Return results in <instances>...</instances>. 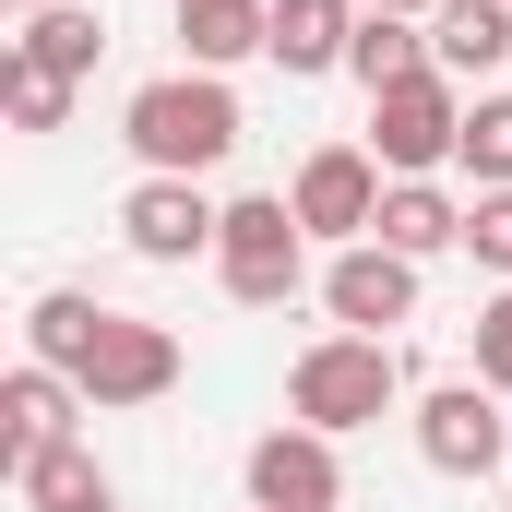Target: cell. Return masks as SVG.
Segmentation results:
<instances>
[{"label": "cell", "instance_id": "277c9868", "mask_svg": "<svg viewBox=\"0 0 512 512\" xmlns=\"http://www.w3.org/2000/svg\"><path fill=\"white\" fill-rule=\"evenodd\" d=\"M215 274H227L239 310H286L298 274H310V227H298V203H286V191H239V203H227V239H215Z\"/></svg>", "mask_w": 512, "mask_h": 512}, {"label": "cell", "instance_id": "7a4b0ae2", "mask_svg": "<svg viewBox=\"0 0 512 512\" xmlns=\"http://www.w3.org/2000/svg\"><path fill=\"white\" fill-rule=\"evenodd\" d=\"M120 143L143 155V179H203V167H227L251 143V120H239L227 72H155V84H131Z\"/></svg>", "mask_w": 512, "mask_h": 512}, {"label": "cell", "instance_id": "30bf717a", "mask_svg": "<svg viewBox=\"0 0 512 512\" xmlns=\"http://www.w3.org/2000/svg\"><path fill=\"white\" fill-rule=\"evenodd\" d=\"M120 239L143 262H203L215 239H227V203H203V179H143L120 203Z\"/></svg>", "mask_w": 512, "mask_h": 512}, {"label": "cell", "instance_id": "d6986e66", "mask_svg": "<svg viewBox=\"0 0 512 512\" xmlns=\"http://www.w3.org/2000/svg\"><path fill=\"white\" fill-rule=\"evenodd\" d=\"M453 167H477V191H512V96H465V143Z\"/></svg>", "mask_w": 512, "mask_h": 512}, {"label": "cell", "instance_id": "5bb4252c", "mask_svg": "<svg viewBox=\"0 0 512 512\" xmlns=\"http://www.w3.org/2000/svg\"><path fill=\"white\" fill-rule=\"evenodd\" d=\"M179 48H191V72L274 60V0H179Z\"/></svg>", "mask_w": 512, "mask_h": 512}, {"label": "cell", "instance_id": "3957f363", "mask_svg": "<svg viewBox=\"0 0 512 512\" xmlns=\"http://www.w3.org/2000/svg\"><path fill=\"white\" fill-rule=\"evenodd\" d=\"M393 405H405L393 334H322V346H298V370H286V417L322 429V441L370 429V417H393Z\"/></svg>", "mask_w": 512, "mask_h": 512}, {"label": "cell", "instance_id": "ac0fdd59", "mask_svg": "<svg viewBox=\"0 0 512 512\" xmlns=\"http://www.w3.org/2000/svg\"><path fill=\"white\" fill-rule=\"evenodd\" d=\"M346 72H358L370 96H393L405 72H429V24H405V12H370V24H358V48H346Z\"/></svg>", "mask_w": 512, "mask_h": 512}, {"label": "cell", "instance_id": "9c48e42d", "mask_svg": "<svg viewBox=\"0 0 512 512\" xmlns=\"http://www.w3.org/2000/svg\"><path fill=\"white\" fill-rule=\"evenodd\" d=\"M322 310H334L346 334H393V322H417V262L382 251V239L334 251V262H322Z\"/></svg>", "mask_w": 512, "mask_h": 512}, {"label": "cell", "instance_id": "ba28073f", "mask_svg": "<svg viewBox=\"0 0 512 512\" xmlns=\"http://www.w3.org/2000/svg\"><path fill=\"white\" fill-rule=\"evenodd\" d=\"M239 489H251V512H346V465H334V441L322 429H262L251 465H239Z\"/></svg>", "mask_w": 512, "mask_h": 512}, {"label": "cell", "instance_id": "7c38bea8", "mask_svg": "<svg viewBox=\"0 0 512 512\" xmlns=\"http://www.w3.org/2000/svg\"><path fill=\"white\" fill-rule=\"evenodd\" d=\"M0 417H12V441H0V465H24V453H48V441H72V417H84V382H60L48 358H24V370L0 382Z\"/></svg>", "mask_w": 512, "mask_h": 512}, {"label": "cell", "instance_id": "6da1fadb", "mask_svg": "<svg viewBox=\"0 0 512 512\" xmlns=\"http://www.w3.org/2000/svg\"><path fill=\"white\" fill-rule=\"evenodd\" d=\"M24 358H48L60 382H84V405H155V393H179V334L131 322V310L84 298V286H48L24 310Z\"/></svg>", "mask_w": 512, "mask_h": 512}, {"label": "cell", "instance_id": "44dd1931", "mask_svg": "<svg viewBox=\"0 0 512 512\" xmlns=\"http://www.w3.org/2000/svg\"><path fill=\"white\" fill-rule=\"evenodd\" d=\"M465 251L512 286V191H477V203H465Z\"/></svg>", "mask_w": 512, "mask_h": 512}, {"label": "cell", "instance_id": "9a60e30c", "mask_svg": "<svg viewBox=\"0 0 512 512\" xmlns=\"http://www.w3.org/2000/svg\"><path fill=\"white\" fill-rule=\"evenodd\" d=\"M382 251H405V262H429V251H465V203L441 191V179H393L382 191V227H370Z\"/></svg>", "mask_w": 512, "mask_h": 512}, {"label": "cell", "instance_id": "d4e9b609", "mask_svg": "<svg viewBox=\"0 0 512 512\" xmlns=\"http://www.w3.org/2000/svg\"><path fill=\"white\" fill-rule=\"evenodd\" d=\"M84 512H120V501H84Z\"/></svg>", "mask_w": 512, "mask_h": 512}, {"label": "cell", "instance_id": "7402d4cb", "mask_svg": "<svg viewBox=\"0 0 512 512\" xmlns=\"http://www.w3.org/2000/svg\"><path fill=\"white\" fill-rule=\"evenodd\" d=\"M477 382H489V393H512V286L477 310Z\"/></svg>", "mask_w": 512, "mask_h": 512}, {"label": "cell", "instance_id": "8fae6325", "mask_svg": "<svg viewBox=\"0 0 512 512\" xmlns=\"http://www.w3.org/2000/svg\"><path fill=\"white\" fill-rule=\"evenodd\" d=\"M501 60H512V0H441V12H429V72L489 84Z\"/></svg>", "mask_w": 512, "mask_h": 512}, {"label": "cell", "instance_id": "52a82bcc", "mask_svg": "<svg viewBox=\"0 0 512 512\" xmlns=\"http://www.w3.org/2000/svg\"><path fill=\"white\" fill-rule=\"evenodd\" d=\"M382 155L370 143H322V155H298V179H286V203H298V227L310 239H334V251H358L370 227H382Z\"/></svg>", "mask_w": 512, "mask_h": 512}, {"label": "cell", "instance_id": "2e32d148", "mask_svg": "<svg viewBox=\"0 0 512 512\" xmlns=\"http://www.w3.org/2000/svg\"><path fill=\"white\" fill-rule=\"evenodd\" d=\"M96 48H108V24H96L84 0H48V12H24V36H12V60H36V72H60V84H84Z\"/></svg>", "mask_w": 512, "mask_h": 512}, {"label": "cell", "instance_id": "5b68a950", "mask_svg": "<svg viewBox=\"0 0 512 512\" xmlns=\"http://www.w3.org/2000/svg\"><path fill=\"white\" fill-rule=\"evenodd\" d=\"M453 143H465V84H453V72H405L393 96H370V155H382V179L453 167Z\"/></svg>", "mask_w": 512, "mask_h": 512}, {"label": "cell", "instance_id": "8992f818", "mask_svg": "<svg viewBox=\"0 0 512 512\" xmlns=\"http://www.w3.org/2000/svg\"><path fill=\"white\" fill-rule=\"evenodd\" d=\"M512 393L489 382H429L417 393V465L429 477H501L512 465V417H501Z\"/></svg>", "mask_w": 512, "mask_h": 512}, {"label": "cell", "instance_id": "4fadbf2b", "mask_svg": "<svg viewBox=\"0 0 512 512\" xmlns=\"http://www.w3.org/2000/svg\"><path fill=\"white\" fill-rule=\"evenodd\" d=\"M370 0H274V72H346Z\"/></svg>", "mask_w": 512, "mask_h": 512}, {"label": "cell", "instance_id": "e0dca14e", "mask_svg": "<svg viewBox=\"0 0 512 512\" xmlns=\"http://www.w3.org/2000/svg\"><path fill=\"white\" fill-rule=\"evenodd\" d=\"M12 489H24L36 512H84V501H108V477H96V453H84V441L24 453V465H12Z\"/></svg>", "mask_w": 512, "mask_h": 512}, {"label": "cell", "instance_id": "cb8c5ba5", "mask_svg": "<svg viewBox=\"0 0 512 512\" xmlns=\"http://www.w3.org/2000/svg\"><path fill=\"white\" fill-rule=\"evenodd\" d=\"M12 12H48V0H12Z\"/></svg>", "mask_w": 512, "mask_h": 512}, {"label": "cell", "instance_id": "603a6c76", "mask_svg": "<svg viewBox=\"0 0 512 512\" xmlns=\"http://www.w3.org/2000/svg\"><path fill=\"white\" fill-rule=\"evenodd\" d=\"M370 12H405V24H429V12H441V0H370Z\"/></svg>", "mask_w": 512, "mask_h": 512}, {"label": "cell", "instance_id": "ffe728a7", "mask_svg": "<svg viewBox=\"0 0 512 512\" xmlns=\"http://www.w3.org/2000/svg\"><path fill=\"white\" fill-rule=\"evenodd\" d=\"M0 108H12V131H60L72 120V84L36 72V60H0Z\"/></svg>", "mask_w": 512, "mask_h": 512}]
</instances>
